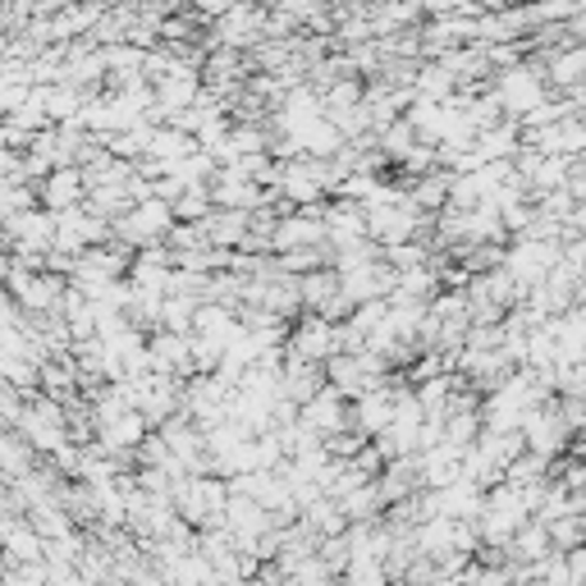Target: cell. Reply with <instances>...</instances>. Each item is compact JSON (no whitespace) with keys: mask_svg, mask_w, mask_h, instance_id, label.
<instances>
[{"mask_svg":"<svg viewBox=\"0 0 586 586\" xmlns=\"http://www.w3.org/2000/svg\"><path fill=\"white\" fill-rule=\"evenodd\" d=\"M545 78L564 92H582L586 88V42L582 47H555L545 60Z\"/></svg>","mask_w":586,"mask_h":586,"instance_id":"obj_11","label":"cell"},{"mask_svg":"<svg viewBox=\"0 0 586 586\" xmlns=\"http://www.w3.org/2000/svg\"><path fill=\"white\" fill-rule=\"evenodd\" d=\"M147 358H151V371H166V376H179V380H192V376H198V367H192V335L151 330Z\"/></svg>","mask_w":586,"mask_h":586,"instance_id":"obj_6","label":"cell"},{"mask_svg":"<svg viewBox=\"0 0 586 586\" xmlns=\"http://www.w3.org/2000/svg\"><path fill=\"white\" fill-rule=\"evenodd\" d=\"M339 509H344L348 523H380L389 504H385V495H380V481H362L358 490H348V495L339 499Z\"/></svg>","mask_w":586,"mask_h":586,"instance_id":"obj_15","label":"cell"},{"mask_svg":"<svg viewBox=\"0 0 586 586\" xmlns=\"http://www.w3.org/2000/svg\"><path fill=\"white\" fill-rule=\"evenodd\" d=\"M202 229H207V239L216 248H244L248 234H252V211H225V207H216L202 220Z\"/></svg>","mask_w":586,"mask_h":586,"instance_id":"obj_13","label":"cell"},{"mask_svg":"<svg viewBox=\"0 0 586 586\" xmlns=\"http://www.w3.org/2000/svg\"><path fill=\"white\" fill-rule=\"evenodd\" d=\"M550 540H555V550H577V545H586V518L582 514H568V518H555L550 523Z\"/></svg>","mask_w":586,"mask_h":586,"instance_id":"obj_20","label":"cell"},{"mask_svg":"<svg viewBox=\"0 0 586 586\" xmlns=\"http://www.w3.org/2000/svg\"><path fill=\"white\" fill-rule=\"evenodd\" d=\"M545 78L540 69H532V64H514V69H499L495 73V97L504 101V110H509V120H523V115H532L540 101H550V92H545Z\"/></svg>","mask_w":586,"mask_h":586,"instance_id":"obj_4","label":"cell"},{"mask_svg":"<svg viewBox=\"0 0 586 586\" xmlns=\"http://www.w3.org/2000/svg\"><path fill=\"white\" fill-rule=\"evenodd\" d=\"M216 211V192H211V183H188V192L175 202V216L179 220H207Z\"/></svg>","mask_w":586,"mask_h":586,"instance_id":"obj_18","label":"cell"},{"mask_svg":"<svg viewBox=\"0 0 586 586\" xmlns=\"http://www.w3.org/2000/svg\"><path fill=\"white\" fill-rule=\"evenodd\" d=\"M523 436H527V449L532 454H540V458H564L568 449H573V426H568V417H564V404L559 399H550V404H536L527 417H523Z\"/></svg>","mask_w":586,"mask_h":586,"instance_id":"obj_1","label":"cell"},{"mask_svg":"<svg viewBox=\"0 0 586 586\" xmlns=\"http://www.w3.org/2000/svg\"><path fill=\"white\" fill-rule=\"evenodd\" d=\"M545 555H555L550 523H540V518L523 523V527L514 532V540H509V564H536V559H545Z\"/></svg>","mask_w":586,"mask_h":586,"instance_id":"obj_14","label":"cell"},{"mask_svg":"<svg viewBox=\"0 0 586 586\" xmlns=\"http://www.w3.org/2000/svg\"><path fill=\"white\" fill-rule=\"evenodd\" d=\"M88 175H83V166H56L42 183H37V192H42V207L47 211H73V207H83L88 202Z\"/></svg>","mask_w":586,"mask_h":586,"instance_id":"obj_8","label":"cell"},{"mask_svg":"<svg viewBox=\"0 0 586 586\" xmlns=\"http://www.w3.org/2000/svg\"><path fill=\"white\" fill-rule=\"evenodd\" d=\"M192 317H198V302L192 298H166V311H161V330H179V335H192Z\"/></svg>","mask_w":586,"mask_h":586,"instance_id":"obj_21","label":"cell"},{"mask_svg":"<svg viewBox=\"0 0 586 586\" xmlns=\"http://www.w3.org/2000/svg\"><path fill=\"white\" fill-rule=\"evenodd\" d=\"M289 354H298V358H307V362H330L335 354H344L339 348V321H330V317H321V311H302V321L289 330Z\"/></svg>","mask_w":586,"mask_h":586,"instance_id":"obj_5","label":"cell"},{"mask_svg":"<svg viewBox=\"0 0 586 586\" xmlns=\"http://www.w3.org/2000/svg\"><path fill=\"white\" fill-rule=\"evenodd\" d=\"M307 586H335V577H326V582H307Z\"/></svg>","mask_w":586,"mask_h":586,"instance_id":"obj_23","label":"cell"},{"mask_svg":"<svg viewBox=\"0 0 586 586\" xmlns=\"http://www.w3.org/2000/svg\"><path fill=\"white\" fill-rule=\"evenodd\" d=\"M564 559H568V586H586V545L568 550Z\"/></svg>","mask_w":586,"mask_h":586,"instance_id":"obj_22","label":"cell"},{"mask_svg":"<svg viewBox=\"0 0 586 586\" xmlns=\"http://www.w3.org/2000/svg\"><path fill=\"white\" fill-rule=\"evenodd\" d=\"M151 431H156V426L147 421V413H142V408H129L125 417H115L110 426H101V431H97V445H101L106 454H115V449H138Z\"/></svg>","mask_w":586,"mask_h":586,"instance_id":"obj_10","label":"cell"},{"mask_svg":"<svg viewBox=\"0 0 586 586\" xmlns=\"http://www.w3.org/2000/svg\"><path fill=\"white\" fill-rule=\"evenodd\" d=\"M280 586H294V582H280Z\"/></svg>","mask_w":586,"mask_h":586,"instance_id":"obj_25","label":"cell"},{"mask_svg":"<svg viewBox=\"0 0 586 586\" xmlns=\"http://www.w3.org/2000/svg\"><path fill=\"white\" fill-rule=\"evenodd\" d=\"M302 421L321 440H330V436H339V431H348V426H354V399H344L335 385H326L317 399L302 404Z\"/></svg>","mask_w":586,"mask_h":586,"instance_id":"obj_7","label":"cell"},{"mask_svg":"<svg viewBox=\"0 0 586 586\" xmlns=\"http://www.w3.org/2000/svg\"><path fill=\"white\" fill-rule=\"evenodd\" d=\"M0 371H6V385L23 389V395H37V389H42V362H28V358H10L6 354Z\"/></svg>","mask_w":586,"mask_h":586,"instance_id":"obj_19","label":"cell"},{"mask_svg":"<svg viewBox=\"0 0 586 586\" xmlns=\"http://www.w3.org/2000/svg\"><path fill=\"white\" fill-rule=\"evenodd\" d=\"M408 183V198L417 202V211L426 216H440L449 207V188H454V170H431V175H421V179H404Z\"/></svg>","mask_w":586,"mask_h":586,"instance_id":"obj_12","label":"cell"},{"mask_svg":"<svg viewBox=\"0 0 586 586\" xmlns=\"http://www.w3.org/2000/svg\"><path fill=\"white\" fill-rule=\"evenodd\" d=\"M175 220H179V216H175L170 202L147 198V202H138L129 216L115 220V239L129 244L133 252H142V248H151V244H166V234L175 229Z\"/></svg>","mask_w":586,"mask_h":586,"instance_id":"obj_2","label":"cell"},{"mask_svg":"<svg viewBox=\"0 0 586 586\" xmlns=\"http://www.w3.org/2000/svg\"><path fill=\"white\" fill-rule=\"evenodd\" d=\"M481 431H486L481 408H454V413L445 417V440L458 445V449H473V445L481 440Z\"/></svg>","mask_w":586,"mask_h":586,"instance_id":"obj_17","label":"cell"},{"mask_svg":"<svg viewBox=\"0 0 586 586\" xmlns=\"http://www.w3.org/2000/svg\"><path fill=\"white\" fill-rule=\"evenodd\" d=\"M339 280H344V294L362 307L371 298H389V294L399 289V266H389L385 257H376V261H367L358 270H344Z\"/></svg>","mask_w":586,"mask_h":586,"instance_id":"obj_9","label":"cell"},{"mask_svg":"<svg viewBox=\"0 0 586 586\" xmlns=\"http://www.w3.org/2000/svg\"><path fill=\"white\" fill-rule=\"evenodd\" d=\"M220 586H252V582H220Z\"/></svg>","mask_w":586,"mask_h":586,"instance_id":"obj_24","label":"cell"},{"mask_svg":"<svg viewBox=\"0 0 586 586\" xmlns=\"http://www.w3.org/2000/svg\"><path fill=\"white\" fill-rule=\"evenodd\" d=\"M564 261V244H550V239H532V234H523V239H514V248L504 252V270L523 285V289H536L550 280V270Z\"/></svg>","mask_w":586,"mask_h":586,"instance_id":"obj_3","label":"cell"},{"mask_svg":"<svg viewBox=\"0 0 586 586\" xmlns=\"http://www.w3.org/2000/svg\"><path fill=\"white\" fill-rule=\"evenodd\" d=\"M302 527H311V532L326 540V536H344L348 532V518H344V509H339L335 495H321L317 504H307V509H302Z\"/></svg>","mask_w":586,"mask_h":586,"instance_id":"obj_16","label":"cell"}]
</instances>
